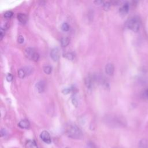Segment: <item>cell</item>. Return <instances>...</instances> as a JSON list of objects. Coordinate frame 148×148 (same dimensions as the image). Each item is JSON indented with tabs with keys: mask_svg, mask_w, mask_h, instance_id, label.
Here are the masks:
<instances>
[{
	"mask_svg": "<svg viewBox=\"0 0 148 148\" xmlns=\"http://www.w3.org/2000/svg\"><path fill=\"white\" fill-rule=\"evenodd\" d=\"M65 134L68 137L73 139H80L82 137V133L79 128L75 124L68 125L65 128Z\"/></svg>",
	"mask_w": 148,
	"mask_h": 148,
	"instance_id": "obj_1",
	"label": "cell"
},
{
	"mask_svg": "<svg viewBox=\"0 0 148 148\" xmlns=\"http://www.w3.org/2000/svg\"><path fill=\"white\" fill-rule=\"evenodd\" d=\"M126 24L128 29L137 32L140 28V21L138 16H133L127 21Z\"/></svg>",
	"mask_w": 148,
	"mask_h": 148,
	"instance_id": "obj_2",
	"label": "cell"
},
{
	"mask_svg": "<svg viewBox=\"0 0 148 148\" xmlns=\"http://www.w3.org/2000/svg\"><path fill=\"white\" fill-rule=\"evenodd\" d=\"M25 54L28 58L34 61H37L39 58V53L31 47H28L25 50Z\"/></svg>",
	"mask_w": 148,
	"mask_h": 148,
	"instance_id": "obj_3",
	"label": "cell"
},
{
	"mask_svg": "<svg viewBox=\"0 0 148 148\" xmlns=\"http://www.w3.org/2000/svg\"><path fill=\"white\" fill-rule=\"evenodd\" d=\"M32 72V69L29 67H25L21 68L18 71V75L20 78H23L25 76L29 75Z\"/></svg>",
	"mask_w": 148,
	"mask_h": 148,
	"instance_id": "obj_4",
	"label": "cell"
},
{
	"mask_svg": "<svg viewBox=\"0 0 148 148\" xmlns=\"http://www.w3.org/2000/svg\"><path fill=\"white\" fill-rule=\"evenodd\" d=\"M40 139L46 143H50L51 139L50 134L47 131H43L40 134Z\"/></svg>",
	"mask_w": 148,
	"mask_h": 148,
	"instance_id": "obj_5",
	"label": "cell"
},
{
	"mask_svg": "<svg viewBox=\"0 0 148 148\" xmlns=\"http://www.w3.org/2000/svg\"><path fill=\"white\" fill-rule=\"evenodd\" d=\"M50 54L51 58L53 61H57L60 58V51L57 47H54L53 49H51Z\"/></svg>",
	"mask_w": 148,
	"mask_h": 148,
	"instance_id": "obj_6",
	"label": "cell"
},
{
	"mask_svg": "<svg viewBox=\"0 0 148 148\" xmlns=\"http://www.w3.org/2000/svg\"><path fill=\"white\" fill-rule=\"evenodd\" d=\"M36 88L39 93L43 92L46 88V83L43 80H40L35 85Z\"/></svg>",
	"mask_w": 148,
	"mask_h": 148,
	"instance_id": "obj_7",
	"label": "cell"
},
{
	"mask_svg": "<svg viewBox=\"0 0 148 148\" xmlns=\"http://www.w3.org/2000/svg\"><path fill=\"white\" fill-rule=\"evenodd\" d=\"M84 83L86 86L87 87V88L90 89L93 86V83H94V79L91 76H88L85 78Z\"/></svg>",
	"mask_w": 148,
	"mask_h": 148,
	"instance_id": "obj_8",
	"label": "cell"
},
{
	"mask_svg": "<svg viewBox=\"0 0 148 148\" xmlns=\"http://www.w3.org/2000/svg\"><path fill=\"white\" fill-rule=\"evenodd\" d=\"M128 10H129V4L128 3H125L120 8L119 12L121 15L125 16L127 14V13L128 12Z\"/></svg>",
	"mask_w": 148,
	"mask_h": 148,
	"instance_id": "obj_9",
	"label": "cell"
},
{
	"mask_svg": "<svg viewBox=\"0 0 148 148\" xmlns=\"http://www.w3.org/2000/svg\"><path fill=\"white\" fill-rule=\"evenodd\" d=\"M114 67L112 64L109 63L106 64V65L105 66V72L106 73V74H108V75H112L114 73Z\"/></svg>",
	"mask_w": 148,
	"mask_h": 148,
	"instance_id": "obj_10",
	"label": "cell"
},
{
	"mask_svg": "<svg viewBox=\"0 0 148 148\" xmlns=\"http://www.w3.org/2000/svg\"><path fill=\"white\" fill-rule=\"evenodd\" d=\"M18 125L21 128L27 129L29 127L30 124H29V122L27 120H22L18 123Z\"/></svg>",
	"mask_w": 148,
	"mask_h": 148,
	"instance_id": "obj_11",
	"label": "cell"
},
{
	"mask_svg": "<svg viewBox=\"0 0 148 148\" xmlns=\"http://www.w3.org/2000/svg\"><path fill=\"white\" fill-rule=\"evenodd\" d=\"M17 17L18 20L21 23L25 24L27 23V16L24 13H18V14L17 15Z\"/></svg>",
	"mask_w": 148,
	"mask_h": 148,
	"instance_id": "obj_12",
	"label": "cell"
},
{
	"mask_svg": "<svg viewBox=\"0 0 148 148\" xmlns=\"http://www.w3.org/2000/svg\"><path fill=\"white\" fill-rule=\"evenodd\" d=\"M25 148H38V146L35 141L29 140L25 143Z\"/></svg>",
	"mask_w": 148,
	"mask_h": 148,
	"instance_id": "obj_13",
	"label": "cell"
},
{
	"mask_svg": "<svg viewBox=\"0 0 148 148\" xmlns=\"http://www.w3.org/2000/svg\"><path fill=\"white\" fill-rule=\"evenodd\" d=\"M60 42H61L62 46L65 47L69 45V43L70 42V40L68 37H64L61 39Z\"/></svg>",
	"mask_w": 148,
	"mask_h": 148,
	"instance_id": "obj_14",
	"label": "cell"
},
{
	"mask_svg": "<svg viewBox=\"0 0 148 148\" xmlns=\"http://www.w3.org/2000/svg\"><path fill=\"white\" fill-rule=\"evenodd\" d=\"M140 148H148V142L146 139H142L139 143Z\"/></svg>",
	"mask_w": 148,
	"mask_h": 148,
	"instance_id": "obj_15",
	"label": "cell"
},
{
	"mask_svg": "<svg viewBox=\"0 0 148 148\" xmlns=\"http://www.w3.org/2000/svg\"><path fill=\"white\" fill-rule=\"evenodd\" d=\"M43 71L45 73L49 75L52 71V68L50 65H45L43 66Z\"/></svg>",
	"mask_w": 148,
	"mask_h": 148,
	"instance_id": "obj_16",
	"label": "cell"
},
{
	"mask_svg": "<svg viewBox=\"0 0 148 148\" xmlns=\"http://www.w3.org/2000/svg\"><path fill=\"white\" fill-rule=\"evenodd\" d=\"M64 57L69 60H73L75 58V56H74L73 53H72L71 52H68V53H65L64 54Z\"/></svg>",
	"mask_w": 148,
	"mask_h": 148,
	"instance_id": "obj_17",
	"label": "cell"
},
{
	"mask_svg": "<svg viewBox=\"0 0 148 148\" xmlns=\"http://www.w3.org/2000/svg\"><path fill=\"white\" fill-rule=\"evenodd\" d=\"M61 29H62V30H63L64 31H69V25L67 23L65 22V23H64L62 24V25H61Z\"/></svg>",
	"mask_w": 148,
	"mask_h": 148,
	"instance_id": "obj_18",
	"label": "cell"
},
{
	"mask_svg": "<svg viewBox=\"0 0 148 148\" xmlns=\"http://www.w3.org/2000/svg\"><path fill=\"white\" fill-rule=\"evenodd\" d=\"M102 5H103V9H105V10H108L111 5V2L109 1H105L103 2Z\"/></svg>",
	"mask_w": 148,
	"mask_h": 148,
	"instance_id": "obj_19",
	"label": "cell"
},
{
	"mask_svg": "<svg viewBox=\"0 0 148 148\" xmlns=\"http://www.w3.org/2000/svg\"><path fill=\"white\" fill-rule=\"evenodd\" d=\"M13 12L12 11H7L4 13V17L6 18H10L13 16Z\"/></svg>",
	"mask_w": 148,
	"mask_h": 148,
	"instance_id": "obj_20",
	"label": "cell"
},
{
	"mask_svg": "<svg viewBox=\"0 0 148 148\" xmlns=\"http://www.w3.org/2000/svg\"><path fill=\"white\" fill-rule=\"evenodd\" d=\"M72 90V88H65L62 90V92L64 94H69L70 92H71Z\"/></svg>",
	"mask_w": 148,
	"mask_h": 148,
	"instance_id": "obj_21",
	"label": "cell"
},
{
	"mask_svg": "<svg viewBox=\"0 0 148 148\" xmlns=\"http://www.w3.org/2000/svg\"><path fill=\"white\" fill-rule=\"evenodd\" d=\"M13 75L11 73H8L6 76V79L8 82H11L13 80Z\"/></svg>",
	"mask_w": 148,
	"mask_h": 148,
	"instance_id": "obj_22",
	"label": "cell"
},
{
	"mask_svg": "<svg viewBox=\"0 0 148 148\" xmlns=\"http://www.w3.org/2000/svg\"><path fill=\"white\" fill-rule=\"evenodd\" d=\"M5 29L3 27H1V29H0V38H1V40H2V39L3 38V37L5 35Z\"/></svg>",
	"mask_w": 148,
	"mask_h": 148,
	"instance_id": "obj_23",
	"label": "cell"
},
{
	"mask_svg": "<svg viewBox=\"0 0 148 148\" xmlns=\"http://www.w3.org/2000/svg\"><path fill=\"white\" fill-rule=\"evenodd\" d=\"M17 41L19 43H23L24 41V37L22 36V35H19L18 36V38H17Z\"/></svg>",
	"mask_w": 148,
	"mask_h": 148,
	"instance_id": "obj_24",
	"label": "cell"
},
{
	"mask_svg": "<svg viewBox=\"0 0 148 148\" xmlns=\"http://www.w3.org/2000/svg\"><path fill=\"white\" fill-rule=\"evenodd\" d=\"M72 103H73V104L76 107L77 106L78 102H77V100H76V99L75 98H73L72 99Z\"/></svg>",
	"mask_w": 148,
	"mask_h": 148,
	"instance_id": "obj_25",
	"label": "cell"
},
{
	"mask_svg": "<svg viewBox=\"0 0 148 148\" xmlns=\"http://www.w3.org/2000/svg\"><path fill=\"white\" fill-rule=\"evenodd\" d=\"M5 130L4 129H2L1 131V136H3V135H5Z\"/></svg>",
	"mask_w": 148,
	"mask_h": 148,
	"instance_id": "obj_26",
	"label": "cell"
},
{
	"mask_svg": "<svg viewBox=\"0 0 148 148\" xmlns=\"http://www.w3.org/2000/svg\"><path fill=\"white\" fill-rule=\"evenodd\" d=\"M103 1H94V3H95L97 5H100V4H102L103 3Z\"/></svg>",
	"mask_w": 148,
	"mask_h": 148,
	"instance_id": "obj_27",
	"label": "cell"
},
{
	"mask_svg": "<svg viewBox=\"0 0 148 148\" xmlns=\"http://www.w3.org/2000/svg\"><path fill=\"white\" fill-rule=\"evenodd\" d=\"M145 96L147 98H148V89H147V90L145 91Z\"/></svg>",
	"mask_w": 148,
	"mask_h": 148,
	"instance_id": "obj_28",
	"label": "cell"
},
{
	"mask_svg": "<svg viewBox=\"0 0 148 148\" xmlns=\"http://www.w3.org/2000/svg\"><path fill=\"white\" fill-rule=\"evenodd\" d=\"M88 148H95V147L91 145H88Z\"/></svg>",
	"mask_w": 148,
	"mask_h": 148,
	"instance_id": "obj_29",
	"label": "cell"
}]
</instances>
